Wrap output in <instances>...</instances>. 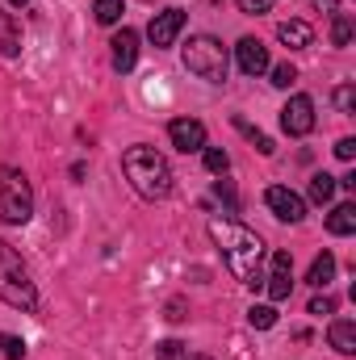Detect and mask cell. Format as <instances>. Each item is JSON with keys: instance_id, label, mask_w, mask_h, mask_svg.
I'll list each match as a JSON object with an SVG mask.
<instances>
[{"instance_id": "obj_1", "label": "cell", "mask_w": 356, "mask_h": 360, "mask_svg": "<svg viewBox=\"0 0 356 360\" xmlns=\"http://www.w3.org/2000/svg\"><path fill=\"white\" fill-rule=\"evenodd\" d=\"M210 239L218 243L227 269H231V276L239 285H248V289L265 285V243H260L256 231H248V226H239L231 218H214L210 222Z\"/></svg>"}, {"instance_id": "obj_2", "label": "cell", "mask_w": 356, "mask_h": 360, "mask_svg": "<svg viewBox=\"0 0 356 360\" xmlns=\"http://www.w3.org/2000/svg\"><path fill=\"white\" fill-rule=\"evenodd\" d=\"M122 168H126V180L134 184V193L147 201H164L172 193V168L155 147H130L122 155Z\"/></svg>"}, {"instance_id": "obj_3", "label": "cell", "mask_w": 356, "mask_h": 360, "mask_svg": "<svg viewBox=\"0 0 356 360\" xmlns=\"http://www.w3.org/2000/svg\"><path fill=\"white\" fill-rule=\"evenodd\" d=\"M0 302L13 306V310H34L38 306V289H34L30 272L21 264V256L8 243H0Z\"/></svg>"}, {"instance_id": "obj_4", "label": "cell", "mask_w": 356, "mask_h": 360, "mask_svg": "<svg viewBox=\"0 0 356 360\" xmlns=\"http://www.w3.org/2000/svg\"><path fill=\"white\" fill-rule=\"evenodd\" d=\"M180 59H184V68H189L197 80H210V84H222V80H227V68H231L227 46H222L218 38H210V34L189 38V46H184Z\"/></svg>"}, {"instance_id": "obj_5", "label": "cell", "mask_w": 356, "mask_h": 360, "mask_svg": "<svg viewBox=\"0 0 356 360\" xmlns=\"http://www.w3.org/2000/svg\"><path fill=\"white\" fill-rule=\"evenodd\" d=\"M34 214V188L17 168H0V222L25 226Z\"/></svg>"}, {"instance_id": "obj_6", "label": "cell", "mask_w": 356, "mask_h": 360, "mask_svg": "<svg viewBox=\"0 0 356 360\" xmlns=\"http://www.w3.org/2000/svg\"><path fill=\"white\" fill-rule=\"evenodd\" d=\"M281 130H285L289 139H306V134L314 130V101H310L306 92L289 96V105L281 109Z\"/></svg>"}, {"instance_id": "obj_7", "label": "cell", "mask_w": 356, "mask_h": 360, "mask_svg": "<svg viewBox=\"0 0 356 360\" xmlns=\"http://www.w3.org/2000/svg\"><path fill=\"white\" fill-rule=\"evenodd\" d=\"M180 30H184V13H180V8H164V13H155V17H151L147 38H151V46H155V51H164V46H172V42L180 38Z\"/></svg>"}, {"instance_id": "obj_8", "label": "cell", "mask_w": 356, "mask_h": 360, "mask_svg": "<svg viewBox=\"0 0 356 360\" xmlns=\"http://www.w3.org/2000/svg\"><path fill=\"white\" fill-rule=\"evenodd\" d=\"M265 201L281 222H302V218H306V201H302L293 188H285V184H272L265 193Z\"/></svg>"}, {"instance_id": "obj_9", "label": "cell", "mask_w": 356, "mask_h": 360, "mask_svg": "<svg viewBox=\"0 0 356 360\" xmlns=\"http://www.w3.org/2000/svg\"><path fill=\"white\" fill-rule=\"evenodd\" d=\"M168 139H172V147L184 151V155L205 151V126H201L197 117H177V122H168Z\"/></svg>"}, {"instance_id": "obj_10", "label": "cell", "mask_w": 356, "mask_h": 360, "mask_svg": "<svg viewBox=\"0 0 356 360\" xmlns=\"http://www.w3.org/2000/svg\"><path fill=\"white\" fill-rule=\"evenodd\" d=\"M265 289L272 302H285L289 289H293V256L289 252H272V269L265 276Z\"/></svg>"}, {"instance_id": "obj_11", "label": "cell", "mask_w": 356, "mask_h": 360, "mask_svg": "<svg viewBox=\"0 0 356 360\" xmlns=\"http://www.w3.org/2000/svg\"><path fill=\"white\" fill-rule=\"evenodd\" d=\"M235 59H239V72L243 76H265L268 72V46L260 38H239Z\"/></svg>"}, {"instance_id": "obj_12", "label": "cell", "mask_w": 356, "mask_h": 360, "mask_svg": "<svg viewBox=\"0 0 356 360\" xmlns=\"http://www.w3.org/2000/svg\"><path fill=\"white\" fill-rule=\"evenodd\" d=\"M109 46H113V68H117V72H130V68L139 63V34H134L130 25H122Z\"/></svg>"}, {"instance_id": "obj_13", "label": "cell", "mask_w": 356, "mask_h": 360, "mask_svg": "<svg viewBox=\"0 0 356 360\" xmlns=\"http://www.w3.org/2000/svg\"><path fill=\"white\" fill-rule=\"evenodd\" d=\"M276 38H281L289 51H306V46L314 42V30H310L306 21H281V25H276Z\"/></svg>"}, {"instance_id": "obj_14", "label": "cell", "mask_w": 356, "mask_h": 360, "mask_svg": "<svg viewBox=\"0 0 356 360\" xmlns=\"http://www.w3.org/2000/svg\"><path fill=\"white\" fill-rule=\"evenodd\" d=\"M327 340H331V348H336V352L352 356V352H356V323H352V319H336V323H331V331H327Z\"/></svg>"}, {"instance_id": "obj_15", "label": "cell", "mask_w": 356, "mask_h": 360, "mask_svg": "<svg viewBox=\"0 0 356 360\" xmlns=\"http://www.w3.org/2000/svg\"><path fill=\"white\" fill-rule=\"evenodd\" d=\"M327 231H331V235H340V239H344V235H352V231H356V205H352V201H344V205H336V210L327 214Z\"/></svg>"}, {"instance_id": "obj_16", "label": "cell", "mask_w": 356, "mask_h": 360, "mask_svg": "<svg viewBox=\"0 0 356 360\" xmlns=\"http://www.w3.org/2000/svg\"><path fill=\"white\" fill-rule=\"evenodd\" d=\"M331 276H336V256H331V252L314 256V264H310V272H306V281H310L314 289H327V285H331Z\"/></svg>"}, {"instance_id": "obj_17", "label": "cell", "mask_w": 356, "mask_h": 360, "mask_svg": "<svg viewBox=\"0 0 356 360\" xmlns=\"http://www.w3.org/2000/svg\"><path fill=\"white\" fill-rule=\"evenodd\" d=\"M21 51V30L13 21V13L0 8V55H17Z\"/></svg>"}, {"instance_id": "obj_18", "label": "cell", "mask_w": 356, "mask_h": 360, "mask_svg": "<svg viewBox=\"0 0 356 360\" xmlns=\"http://www.w3.org/2000/svg\"><path fill=\"white\" fill-rule=\"evenodd\" d=\"M331 197H336V176H327V172H314V176H310V201L327 205Z\"/></svg>"}, {"instance_id": "obj_19", "label": "cell", "mask_w": 356, "mask_h": 360, "mask_svg": "<svg viewBox=\"0 0 356 360\" xmlns=\"http://www.w3.org/2000/svg\"><path fill=\"white\" fill-rule=\"evenodd\" d=\"M92 13H96L101 25H117L122 13H126V4H122V0H92Z\"/></svg>"}, {"instance_id": "obj_20", "label": "cell", "mask_w": 356, "mask_h": 360, "mask_svg": "<svg viewBox=\"0 0 356 360\" xmlns=\"http://www.w3.org/2000/svg\"><path fill=\"white\" fill-rule=\"evenodd\" d=\"M352 34H356L352 17H348V13H336V17H331V46H348Z\"/></svg>"}, {"instance_id": "obj_21", "label": "cell", "mask_w": 356, "mask_h": 360, "mask_svg": "<svg viewBox=\"0 0 356 360\" xmlns=\"http://www.w3.org/2000/svg\"><path fill=\"white\" fill-rule=\"evenodd\" d=\"M201 160H205V168H210L214 176H227V168H231V155H227L222 147H205Z\"/></svg>"}, {"instance_id": "obj_22", "label": "cell", "mask_w": 356, "mask_h": 360, "mask_svg": "<svg viewBox=\"0 0 356 360\" xmlns=\"http://www.w3.org/2000/svg\"><path fill=\"white\" fill-rule=\"evenodd\" d=\"M235 130H239V134H248V139L256 143V151H260V155H272V139H268V134H260L256 126H248L243 117H235Z\"/></svg>"}, {"instance_id": "obj_23", "label": "cell", "mask_w": 356, "mask_h": 360, "mask_svg": "<svg viewBox=\"0 0 356 360\" xmlns=\"http://www.w3.org/2000/svg\"><path fill=\"white\" fill-rule=\"evenodd\" d=\"M248 323L260 327V331L276 327V306H252V310H248Z\"/></svg>"}, {"instance_id": "obj_24", "label": "cell", "mask_w": 356, "mask_h": 360, "mask_svg": "<svg viewBox=\"0 0 356 360\" xmlns=\"http://www.w3.org/2000/svg\"><path fill=\"white\" fill-rule=\"evenodd\" d=\"M189 356V348L180 344V340H164V344H155V360H184Z\"/></svg>"}, {"instance_id": "obj_25", "label": "cell", "mask_w": 356, "mask_h": 360, "mask_svg": "<svg viewBox=\"0 0 356 360\" xmlns=\"http://www.w3.org/2000/svg\"><path fill=\"white\" fill-rule=\"evenodd\" d=\"M0 356L21 360L25 356V340H17V335H0Z\"/></svg>"}, {"instance_id": "obj_26", "label": "cell", "mask_w": 356, "mask_h": 360, "mask_svg": "<svg viewBox=\"0 0 356 360\" xmlns=\"http://www.w3.org/2000/svg\"><path fill=\"white\" fill-rule=\"evenodd\" d=\"M336 105H340V113H348V117L356 113V89L352 84H340V89H336Z\"/></svg>"}, {"instance_id": "obj_27", "label": "cell", "mask_w": 356, "mask_h": 360, "mask_svg": "<svg viewBox=\"0 0 356 360\" xmlns=\"http://www.w3.org/2000/svg\"><path fill=\"white\" fill-rule=\"evenodd\" d=\"M293 80H298V72H293L289 63H276V68H272V84H276V89H293Z\"/></svg>"}, {"instance_id": "obj_28", "label": "cell", "mask_w": 356, "mask_h": 360, "mask_svg": "<svg viewBox=\"0 0 356 360\" xmlns=\"http://www.w3.org/2000/svg\"><path fill=\"white\" fill-rule=\"evenodd\" d=\"M239 8L252 13V17H260V13H272V0H239Z\"/></svg>"}, {"instance_id": "obj_29", "label": "cell", "mask_w": 356, "mask_h": 360, "mask_svg": "<svg viewBox=\"0 0 356 360\" xmlns=\"http://www.w3.org/2000/svg\"><path fill=\"white\" fill-rule=\"evenodd\" d=\"M310 314H336V302L323 293V297H310Z\"/></svg>"}, {"instance_id": "obj_30", "label": "cell", "mask_w": 356, "mask_h": 360, "mask_svg": "<svg viewBox=\"0 0 356 360\" xmlns=\"http://www.w3.org/2000/svg\"><path fill=\"white\" fill-rule=\"evenodd\" d=\"M336 155H340L344 164H348V160H356V139H340V143H336Z\"/></svg>"}, {"instance_id": "obj_31", "label": "cell", "mask_w": 356, "mask_h": 360, "mask_svg": "<svg viewBox=\"0 0 356 360\" xmlns=\"http://www.w3.org/2000/svg\"><path fill=\"white\" fill-rule=\"evenodd\" d=\"M214 193H218V197L235 210V188H231V180H214Z\"/></svg>"}, {"instance_id": "obj_32", "label": "cell", "mask_w": 356, "mask_h": 360, "mask_svg": "<svg viewBox=\"0 0 356 360\" xmlns=\"http://www.w3.org/2000/svg\"><path fill=\"white\" fill-rule=\"evenodd\" d=\"M180 310H184V306H180V302H172V306H168V319H172V323H180V319H184V314H180Z\"/></svg>"}, {"instance_id": "obj_33", "label": "cell", "mask_w": 356, "mask_h": 360, "mask_svg": "<svg viewBox=\"0 0 356 360\" xmlns=\"http://www.w3.org/2000/svg\"><path fill=\"white\" fill-rule=\"evenodd\" d=\"M314 4H319V8H327V13L336 17V4H340V0H314Z\"/></svg>"}, {"instance_id": "obj_34", "label": "cell", "mask_w": 356, "mask_h": 360, "mask_svg": "<svg viewBox=\"0 0 356 360\" xmlns=\"http://www.w3.org/2000/svg\"><path fill=\"white\" fill-rule=\"evenodd\" d=\"M184 360H205V356H193V352H189V356H184Z\"/></svg>"}, {"instance_id": "obj_35", "label": "cell", "mask_w": 356, "mask_h": 360, "mask_svg": "<svg viewBox=\"0 0 356 360\" xmlns=\"http://www.w3.org/2000/svg\"><path fill=\"white\" fill-rule=\"evenodd\" d=\"M8 4H30V0H8Z\"/></svg>"}]
</instances>
